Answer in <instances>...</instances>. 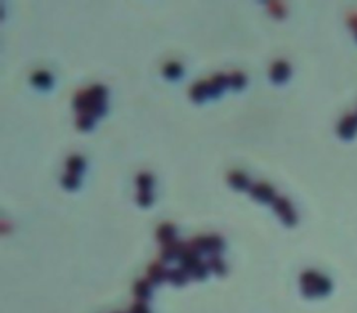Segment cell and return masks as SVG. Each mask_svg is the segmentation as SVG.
Here are the masks:
<instances>
[{"instance_id":"1","label":"cell","mask_w":357,"mask_h":313,"mask_svg":"<svg viewBox=\"0 0 357 313\" xmlns=\"http://www.w3.org/2000/svg\"><path fill=\"white\" fill-rule=\"evenodd\" d=\"M301 294L306 298L325 297L331 292L332 284L329 278L314 270H307L300 275Z\"/></svg>"},{"instance_id":"2","label":"cell","mask_w":357,"mask_h":313,"mask_svg":"<svg viewBox=\"0 0 357 313\" xmlns=\"http://www.w3.org/2000/svg\"><path fill=\"white\" fill-rule=\"evenodd\" d=\"M197 253H210V255H219L225 243L219 235H208V236H197L190 243Z\"/></svg>"},{"instance_id":"3","label":"cell","mask_w":357,"mask_h":313,"mask_svg":"<svg viewBox=\"0 0 357 313\" xmlns=\"http://www.w3.org/2000/svg\"><path fill=\"white\" fill-rule=\"evenodd\" d=\"M272 206H274V210H275L278 217L282 220V223H284L286 227L296 225V223H297V214H296V211L293 210L292 204H290V201H289L287 198L276 197L275 201L272 203Z\"/></svg>"},{"instance_id":"4","label":"cell","mask_w":357,"mask_h":313,"mask_svg":"<svg viewBox=\"0 0 357 313\" xmlns=\"http://www.w3.org/2000/svg\"><path fill=\"white\" fill-rule=\"evenodd\" d=\"M250 193H251V197L254 200H257L260 203H264V204L274 203L276 198L275 190L268 183H257V185H254L250 189Z\"/></svg>"},{"instance_id":"5","label":"cell","mask_w":357,"mask_h":313,"mask_svg":"<svg viewBox=\"0 0 357 313\" xmlns=\"http://www.w3.org/2000/svg\"><path fill=\"white\" fill-rule=\"evenodd\" d=\"M357 133V115H348L338 124V134L345 140H350Z\"/></svg>"},{"instance_id":"6","label":"cell","mask_w":357,"mask_h":313,"mask_svg":"<svg viewBox=\"0 0 357 313\" xmlns=\"http://www.w3.org/2000/svg\"><path fill=\"white\" fill-rule=\"evenodd\" d=\"M290 76V66L285 60H278L271 67V78L275 84H282Z\"/></svg>"},{"instance_id":"7","label":"cell","mask_w":357,"mask_h":313,"mask_svg":"<svg viewBox=\"0 0 357 313\" xmlns=\"http://www.w3.org/2000/svg\"><path fill=\"white\" fill-rule=\"evenodd\" d=\"M184 249H186V243L175 240V242H171L168 245H163L161 257H162L163 262H172L175 259H178Z\"/></svg>"},{"instance_id":"8","label":"cell","mask_w":357,"mask_h":313,"mask_svg":"<svg viewBox=\"0 0 357 313\" xmlns=\"http://www.w3.org/2000/svg\"><path fill=\"white\" fill-rule=\"evenodd\" d=\"M151 284L159 285L163 281L168 280V270L163 267L162 263H152L148 267V278Z\"/></svg>"},{"instance_id":"9","label":"cell","mask_w":357,"mask_h":313,"mask_svg":"<svg viewBox=\"0 0 357 313\" xmlns=\"http://www.w3.org/2000/svg\"><path fill=\"white\" fill-rule=\"evenodd\" d=\"M208 84H210V97L218 98L229 85V77L225 75H216L212 77V80Z\"/></svg>"},{"instance_id":"10","label":"cell","mask_w":357,"mask_h":313,"mask_svg":"<svg viewBox=\"0 0 357 313\" xmlns=\"http://www.w3.org/2000/svg\"><path fill=\"white\" fill-rule=\"evenodd\" d=\"M156 239L162 245H168L171 242H175L176 240V227L169 223L162 224L156 231Z\"/></svg>"},{"instance_id":"11","label":"cell","mask_w":357,"mask_h":313,"mask_svg":"<svg viewBox=\"0 0 357 313\" xmlns=\"http://www.w3.org/2000/svg\"><path fill=\"white\" fill-rule=\"evenodd\" d=\"M190 97L197 104L204 102L210 97V84L207 81H197L190 90Z\"/></svg>"},{"instance_id":"12","label":"cell","mask_w":357,"mask_h":313,"mask_svg":"<svg viewBox=\"0 0 357 313\" xmlns=\"http://www.w3.org/2000/svg\"><path fill=\"white\" fill-rule=\"evenodd\" d=\"M227 181H229V185L236 190H247L250 188V179H249V176L244 175L243 172H239V171L230 172Z\"/></svg>"},{"instance_id":"13","label":"cell","mask_w":357,"mask_h":313,"mask_svg":"<svg viewBox=\"0 0 357 313\" xmlns=\"http://www.w3.org/2000/svg\"><path fill=\"white\" fill-rule=\"evenodd\" d=\"M31 82L41 90H49L53 85V77L49 75L48 72L41 70V72L34 73L33 77H31Z\"/></svg>"},{"instance_id":"14","label":"cell","mask_w":357,"mask_h":313,"mask_svg":"<svg viewBox=\"0 0 357 313\" xmlns=\"http://www.w3.org/2000/svg\"><path fill=\"white\" fill-rule=\"evenodd\" d=\"M190 278L188 273L181 269V267H176V269H171L168 270V281H171L173 285L176 287H183L187 284V281Z\"/></svg>"},{"instance_id":"15","label":"cell","mask_w":357,"mask_h":313,"mask_svg":"<svg viewBox=\"0 0 357 313\" xmlns=\"http://www.w3.org/2000/svg\"><path fill=\"white\" fill-rule=\"evenodd\" d=\"M134 295L137 297L138 301L141 302H145L148 298L151 297V292H152V288H151V282L148 280H138L136 284H134Z\"/></svg>"},{"instance_id":"16","label":"cell","mask_w":357,"mask_h":313,"mask_svg":"<svg viewBox=\"0 0 357 313\" xmlns=\"http://www.w3.org/2000/svg\"><path fill=\"white\" fill-rule=\"evenodd\" d=\"M208 267H210V272H212L216 275H225L226 274V263L223 262V259L219 255H212L208 259Z\"/></svg>"},{"instance_id":"17","label":"cell","mask_w":357,"mask_h":313,"mask_svg":"<svg viewBox=\"0 0 357 313\" xmlns=\"http://www.w3.org/2000/svg\"><path fill=\"white\" fill-rule=\"evenodd\" d=\"M181 75H183V67L176 62H171L163 67V76L169 80H176L178 77H181Z\"/></svg>"},{"instance_id":"18","label":"cell","mask_w":357,"mask_h":313,"mask_svg":"<svg viewBox=\"0 0 357 313\" xmlns=\"http://www.w3.org/2000/svg\"><path fill=\"white\" fill-rule=\"evenodd\" d=\"M85 168V161L84 158L80 156H73L69 158L67 161V172L71 173H81Z\"/></svg>"},{"instance_id":"19","label":"cell","mask_w":357,"mask_h":313,"mask_svg":"<svg viewBox=\"0 0 357 313\" xmlns=\"http://www.w3.org/2000/svg\"><path fill=\"white\" fill-rule=\"evenodd\" d=\"M154 185V178L149 173H140L137 176V186L140 192H151Z\"/></svg>"},{"instance_id":"20","label":"cell","mask_w":357,"mask_h":313,"mask_svg":"<svg viewBox=\"0 0 357 313\" xmlns=\"http://www.w3.org/2000/svg\"><path fill=\"white\" fill-rule=\"evenodd\" d=\"M62 185L65 186L66 189L75 190L80 186V176H78L77 173L67 172L65 176L62 178Z\"/></svg>"},{"instance_id":"21","label":"cell","mask_w":357,"mask_h":313,"mask_svg":"<svg viewBox=\"0 0 357 313\" xmlns=\"http://www.w3.org/2000/svg\"><path fill=\"white\" fill-rule=\"evenodd\" d=\"M94 123H95V117L92 116L85 115V114H78V119H77V127L80 130H84L87 132L89 129L94 127Z\"/></svg>"},{"instance_id":"22","label":"cell","mask_w":357,"mask_h":313,"mask_svg":"<svg viewBox=\"0 0 357 313\" xmlns=\"http://www.w3.org/2000/svg\"><path fill=\"white\" fill-rule=\"evenodd\" d=\"M229 85L235 90H242L244 85H246V76L240 72H235L232 73L229 77Z\"/></svg>"},{"instance_id":"23","label":"cell","mask_w":357,"mask_h":313,"mask_svg":"<svg viewBox=\"0 0 357 313\" xmlns=\"http://www.w3.org/2000/svg\"><path fill=\"white\" fill-rule=\"evenodd\" d=\"M154 201V196L151 192H138L137 203L141 207H149Z\"/></svg>"},{"instance_id":"24","label":"cell","mask_w":357,"mask_h":313,"mask_svg":"<svg viewBox=\"0 0 357 313\" xmlns=\"http://www.w3.org/2000/svg\"><path fill=\"white\" fill-rule=\"evenodd\" d=\"M130 313H151V312H149V309H148V306H146L145 302L138 301V302H136V304L130 308Z\"/></svg>"},{"instance_id":"25","label":"cell","mask_w":357,"mask_h":313,"mask_svg":"<svg viewBox=\"0 0 357 313\" xmlns=\"http://www.w3.org/2000/svg\"><path fill=\"white\" fill-rule=\"evenodd\" d=\"M269 7H271L272 13H274L275 16H281V13H284L282 6H281V4H278V3H271V4H269Z\"/></svg>"},{"instance_id":"26","label":"cell","mask_w":357,"mask_h":313,"mask_svg":"<svg viewBox=\"0 0 357 313\" xmlns=\"http://www.w3.org/2000/svg\"><path fill=\"white\" fill-rule=\"evenodd\" d=\"M356 38H357V33H356Z\"/></svg>"}]
</instances>
